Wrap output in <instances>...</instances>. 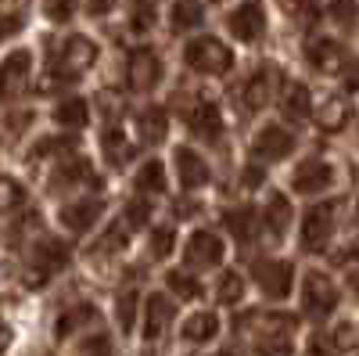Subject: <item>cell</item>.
Instances as JSON below:
<instances>
[{
    "instance_id": "obj_1",
    "label": "cell",
    "mask_w": 359,
    "mask_h": 356,
    "mask_svg": "<svg viewBox=\"0 0 359 356\" xmlns=\"http://www.w3.org/2000/svg\"><path fill=\"white\" fill-rule=\"evenodd\" d=\"M184 58H187V65H191L194 72H205V76H223V72L233 65L230 47H226L223 40H216V37H198V40H191L187 51H184Z\"/></svg>"
},
{
    "instance_id": "obj_2",
    "label": "cell",
    "mask_w": 359,
    "mask_h": 356,
    "mask_svg": "<svg viewBox=\"0 0 359 356\" xmlns=\"http://www.w3.org/2000/svg\"><path fill=\"white\" fill-rule=\"evenodd\" d=\"M302 306H306V313L313 320L331 317L334 306H338V288L331 284V277L320 274V270L306 274V281H302Z\"/></svg>"
},
{
    "instance_id": "obj_3",
    "label": "cell",
    "mask_w": 359,
    "mask_h": 356,
    "mask_svg": "<svg viewBox=\"0 0 359 356\" xmlns=\"http://www.w3.org/2000/svg\"><path fill=\"white\" fill-rule=\"evenodd\" d=\"M252 277H255V284L269 295V299H284V295H291L294 270H291V263H284V259H259L252 266Z\"/></svg>"
},
{
    "instance_id": "obj_4",
    "label": "cell",
    "mask_w": 359,
    "mask_h": 356,
    "mask_svg": "<svg viewBox=\"0 0 359 356\" xmlns=\"http://www.w3.org/2000/svg\"><path fill=\"white\" fill-rule=\"evenodd\" d=\"M223 237L212 234V230H194L191 242L184 249V259L191 270H208V266H219L223 263Z\"/></svg>"
},
{
    "instance_id": "obj_5",
    "label": "cell",
    "mask_w": 359,
    "mask_h": 356,
    "mask_svg": "<svg viewBox=\"0 0 359 356\" xmlns=\"http://www.w3.org/2000/svg\"><path fill=\"white\" fill-rule=\"evenodd\" d=\"M331 230H334V202H320L306 213V223H302V245L309 252H320L331 242Z\"/></svg>"
},
{
    "instance_id": "obj_6",
    "label": "cell",
    "mask_w": 359,
    "mask_h": 356,
    "mask_svg": "<svg viewBox=\"0 0 359 356\" xmlns=\"http://www.w3.org/2000/svg\"><path fill=\"white\" fill-rule=\"evenodd\" d=\"M29 76H33V62H29V54L25 51L8 54L4 65H0V98H18L29 86Z\"/></svg>"
},
{
    "instance_id": "obj_7",
    "label": "cell",
    "mask_w": 359,
    "mask_h": 356,
    "mask_svg": "<svg viewBox=\"0 0 359 356\" xmlns=\"http://www.w3.org/2000/svg\"><path fill=\"white\" fill-rule=\"evenodd\" d=\"M226 29H230L237 40H245V44L259 40V37L266 33V11H262V4H255V0L241 4V8L226 18Z\"/></svg>"
},
{
    "instance_id": "obj_8",
    "label": "cell",
    "mask_w": 359,
    "mask_h": 356,
    "mask_svg": "<svg viewBox=\"0 0 359 356\" xmlns=\"http://www.w3.org/2000/svg\"><path fill=\"white\" fill-rule=\"evenodd\" d=\"M162 76V62L151 47H140L130 54V86L133 91H151Z\"/></svg>"
},
{
    "instance_id": "obj_9",
    "label": "cell",
    "mask_w": 359,
    "mask_h": 356,
    "mask_svg": "<svg viewBox=\"0 0 359 356\" xmlns=\"http://www.w3.org/2000/svg\"><path fill=\"white\" fill-rule=\"evenodd\" d=\"M331 180H334V169L327 166L323 159H309V162H302L294 169V191L298 195H316V191H323V187H331Z\"/></svg>"
},
{
    "instance_id": "obj_10",
    "label": "cell",
    "mask_w": 359,
    "mask_h": 356,
    "mask_svg": "<svg viewBox=\"0 0 359 356\" xmlns=\"http://www.w3.org/2000/svg\"><path fill=\"white\" fill-rule=\"evenodd\" d=\"M172 313H176L172 310V299H165L162 291L147 295V306H144V338H158L169 328Z\"/></svg>"
},
{
    "instance_id": "obj_11",
    "label": "cell",
    "mask_w": 359,
    "mask_h": 356,
    "mask_svg": "<svg viewBox=\"0 0 359 356\" xmlns=\"http://www.w3.org/2000/svg\"><path fill=\"white\" fill-rule=\"evenodd\" d=\"M291 147H294V137H291L287 130H280V126H266V130L255 137V155H259L262 162H277V159H284Z\"/></svg>"
},
{
    "instance_id": "obj_12",
    "label": "cell",
    "mask_w": 359,
    "mask_h": 356,
    "mask_svg": "<svg viewBox=\"0 0 359 356\" xmlns=\"http://www.w3.org/2000/svg\"><path fill=\"white\" fill-rule=\"evenodd\" d=\"M101 213H104V205H101L97 198H83V202L65 205V209H62V223H65L69 230L83 234V230H90V227L101 220Z\"/></svg>"
},
{
    "instance_id": "obj_13",
    "label": "cell",
    "mask_w": 359,
    "mask_h": 356,
    "mask_svg": "<svg viewBox=\"0 0 359 356\" xmlns=\"http://www.w3.org/2000/svg\"><path fill=\"white\" fill-rule=\"evenodd\" d=\"M176 173H180V184L187 191L208 184V166L198 152H191V147H176Z\"/></svg>"
},
{
    "instance_id": "obj_14",
    "label": "cell",
    "mask_w": 359,
    "mask_h": 356,
    "mask_svg": "<svg viewBox=\"0 0 359 356\" xmlns=\"http://www.w3.org/2000/svg\"><path fill=\"white\" fill-rule=\"evenodd\" d=\"M65 263H69V249H65L62 242H43V245L33 252V270H36V281L54 277Z\"/></svg>"
},
{
    "instance_id": "obj_15",
    "label": "cell",
    "mask_w": 359,
    "mask_h": 356,
    "mask_svg": "<svg viewBox=\"0 0 359 356\" xmlns=\"http://www.w3.org/2000/svg\"><path fill=\"white\" fill-rule=\"evenodd\" d=\"M280 112H284V119H291V123H306L309 119L313 101H309V91L302 83H291L287 91L280 94Z\"/></svg>"
},
{
    "instance_id": "obj_16",
    "label": "cell",
    "mask_w": 359,
    "mask_h": 356,
    "mask_svg": "<svg viewBox=\"0 0 359 356\" xmlns=\"http://www.w3.org/2000/svg\"><path fill=\"white\" fill-rule=\"evenodd\" d=\"M165 130H169V115H165V108H147V112L137 115V137H140L144 144H158V140H165Z\"/></svg>"
},
{
    "instance_id": "obj_17",
    "label": "cell",
    "mask_w": 359,
    "mask_h": 356,
    "mask_svg": "<svg viewBox=\"0 0 359 356\" xmlns=\"http://www.w3.org/2000/svg\"><path fill=\"white\" fill-rule=\"evenodd\" d=\"M287 223H291V202L284 195H269V202L262 205V227L273 237H280L287 230Z\"/></svg>"
},
{
    "instance_id": "obj_18",
    "label": "cell",
    "mask_w": 359,
    "mask_h": 356,
    "mask_svg": "<svg viewBox=\"0 0 359 356\" xmlns=\"http://www.w3.org/2000/svg\"><path fill=\"white\" fill-rule=\"evenodd\" d=\"M219 335V317L216 313H191L184 320V338L194 342V345H205Z\"/></svg>"
},
{
    "instance_id": "obj_19",
    "label": "cell",
    "mask_w": 359,
    "mask_h": 356,
    "mask_svg": "<svg viewBox=\"0 0 359 356\" xmlns=\"http://www.w3.org/2000/svg\"><path fill=\"white\" fill-rule=\"evenodd\" d=\"M133 152H137V147H133V140H126V133H123V126H108L104 130V155H108V162L111 166H126L130 159H133Z\"/></svg>"
},
{
    "instance_id": "obj_20",
    "label": "cell",
    "mask_w": 359,
    "mask_h": 356,
    "mask_svg": "<svg viewBox=\"0 0 359 356\" xmlns=\"http://www.w3.org/2000/svg\"><path fill=\"white\" fill-rule=\"evenodd\" d=\"M191 130H194V137H201V140H216L219 130H223V119H219V112H216L212 105H201V108L191 112Z\"/></svg>"
},
{
    "instance_id": "obj_21",
    "label": "cell",
    "mask_w": 359,
    "mask_h": 356,
    "mask_svg": "<svg viewBox=\"0 0 359 356\" xmlns=\"http://www.w3.org/2000/svg\"><path fill=\"white\" fill-rule=\"evenodd\" d=\"M101 313H97V306H90V303H83V306H72V310H65L62 317H57V335L62 338H69L72 331H79V328H86V324H94Z\"/></svg>"
},
{
    "instance_id": "obj_22",
    "label": "cell",
    "mask_w": 359,
    "mask_h": 356,
    "mask_svg": "<svg viewBox=\"0 0 359 356\" xmlns=\"http://www.w3.org/2000/svg\"><path fill=\"white\" fill-rule=\"evenodd\" d=\"M306 54H309V62H313L316 69H323V72H334V69L341 65V58H345L334 40H313Z\"/></svg>"
},
{
    "instance_id": "obj_23",
    "label": "cell",
    "mask_w": 359,
    "mask_h": 356,
    "mask_svg": "<svg viewBox=\"0 0 359 356\" xmlns=\"http://www.w3.org/2000/svg\"><path fill=\"white\" fill-rule=\"evenodd\" d=\"M201 4L198 0H176L172 4V29L176 33H191L194 25H201Z\"/></svg>"
},
{
    "instance_id": "obj_24",
    "label": "cell",
    "mask_w": 359,
    "mask_h": 356,
    "mask_svg": "<svg viewBox=\"0 0 359 356\" xmlns=\"http://www.w3.org/2000/svg\"><path fill=\"white\" fill-rule=\"evenodd\" d=\"M241 101H245V108H252V112H259V108L269 101V72H255V76L241 86Z\"/></svg>"
},
{
    "instance_id": "obj_25",
    "label": "cell",
    "mask_w": 359,
    "mask_h": 356,
    "mask_svg": "<svg viewBox=\"0 0 359 356\" xmlns=\"http://www.w3.org/2000/svg\"><path fill=\"white\" fill-rule=\"evenodd\" d=\"M223 223H226V230L237 237V242H248V237H255V213H252V205H248V209H230V213L223 216Z\"/></svg>"
},
{
    "instance_id": "obj_26",
    "label": "cell",
    "mask_w": 359,
    "mask_h": 356,
    "mask_svg": "<svg viewBox=\"0 0 359 356\" xmlns=\"http://www.w3.org/2000/svg\"><path fill=\"white\" fill-rule=\"evenodd\" d=\"M137 191L140 195H162L165 191V166L162 162H147L137 173Z\"/></svg>"
},
{
    "instance_id": "obj_27",
    "label": "cell",
    "mask_w": 359,
    "mask_h": 356,
    "mask_svg": "<svg viewBox=\"0 0 359 356\" xmlns=\"http://www.w3.org/2000/svg\"><path fill=\"white\" fill-rule=\"evenodd\" d=\"M86 115H90V108H86L83 98H69V101L57 105V112H54V119L62 126H86Z\"/></svg>"
},
{
    "instance_id": "obj_28",
    "label": "cell",
    "mask_w": 359,
    "mask_h": 356,
    "mask_svg": "<svg viewBox=\"0 0 359 356\" xmlns=\"http://www.w3.org/2000/svg\"><path fill=\"white\" fill-rule=\"evenodd\" d=\"M241 295H245V281L237 277L233 270H226V274L219 277V284H216V299H219L223 306H233V303H241Z\"/></svg>"
},
{
    "instance_id": "obj_29",
    "label": "cell",
    "mask_w": 359,
    "mask_h": 356,
    "mask_svg": "<svg viewBox=\"0 0 359 356\" xmlns=\"http://www.w3.org/2000/svg\"><path fill=\"white\" fill-rule=\"evenodd\" d=\"M169 288L180 295V299H198V295H201L198 277H191V274H184V270H172V274H169Z\"/></svg>"
},
{
    "instance_id": "obj_30",
    "label": "cell",
    "mask_w": 359,
    "mask_h": 356,
    "mask_svg": "<svg viewBox=\"0 0 359 356\" xmlns=\"http://www.w3.org/2000/svg\"><path fill=\"white\" fill-rule=\"evenodd\" d=\"M130 22L137 33H147L155 25V0H133V11H130Z\"/></svg>"
},
{
    "instance_id": "obj_31",
    "label": "cell",
    "mask_w": 359,
    "mask_h": 356,
    "mask_svg": "<svg viewBox=\"0 0 359 356\" xmlns=\"http://www.w3.org/2000/svg\"><path fill=\"white\" fill-rule=\"evenodd\" d=\"M133 320H137V291L126 288L118 295V324H123V331H133Z\"/></svg>"
},
{
    "instance_id": "obj_32",
    "label": "cell",
    "mask_w": 359,
    "mask_h": 356,
    "mask_svg": "<svg viewBox=\"0 0 359 356\" xmlns=\"http://www.w3.org/2000/svg\"><path fill=\"white\" fill-rule=\"evenodd\" d=\"M72 356H111V342H108V335H90L76 345Z\"/></svg>"
},
{
    "instance_id": "obj_33",
    "label": "cell",
    "mask_w": 359,
    "mask_h": 356,
    "mask_svg": "<svg viewBox=\"0 0 359 356\" xmlns=\"http://www.w3.org/2000/svg\"><path fill=\"white\" fill-rule=\"evenodd\" d=\"M172 245H176L172 227H158V230L151 234V256H155V259H165V256L172 252Z\"/></svg>"
},
{
    "instance_id": "obj_34",
    "label": "cell",
    "mask_w": 359,
    "mask_h": 356,
    "mask_svg": "<svg viewBox=\"0 0 359 356\" xmlns=\"http://www.w3.org/2000/svg\"><path fill=\"white\" fill-rule=\"evenodd\" d=\"M43 11H47L50 22H69L76 15V0H47Z\"/></svg>"
},
{
    "instance_id": "obj_35",
    "label": "cell",
    "mask_w": 359,
    "mask_h": 356,
    "mask_svg": "<svg viewBox=\"0 0 359 356\" xmlns=\"http://www.w3.org/2000/svg\"><path fill=\"white\" fill-rule=\"evenodd\" d=\"M147 216H151V205H147L144 198H133L130 209H126V223H130V227H144Z\"/></svg>"
},
{
    "instance_id": "obj_36",
    "label": "cell",
    "mask_w": 359,
    "mask_h": 356,
    "mask_svg": "<svg viewBox=\"0 0 359 356\" xmlns=\"http://www.w3.org/2000/svg\"><path fill=\"white\" fill-rule=\"evenodd\" d=\"M25 195L22 187H15L11 180H0V209H15V205H22Z\"/></svg>"
},
{
    "instance_id": "obj_37",
    "label": "cell",
    "mask_w": 359,
    "mask_h": 356,
    "mask_svg": "<svg viewBox=\"0 0 359 356\" xmlns=\"http://www.w3.org/2000/svg\"><path fill=\"white\" fill-rule=\"evenodd\" d=\"M355 0H334V8H331V18L338 22V25H352L355 22Z\"/></svg>"
},
{
    "instance_id": "obj_38",
    "label": "cell",
    "mask_w": 359,
    "mask_h": 356,
    "mask_svg": "<svg viewBox=\"0 0 359 356\" xmlns=\"http://www.w3.org/2000/svg\"><path fill=\"white\" fill-rule=\"evenodd\" d=\"M345 115H348V112H345V105H334V101H331V105H327V119H323V126H327V130H341V126H345Z\"/></svg>"
},
{
    "instance_id": "obj_39",
    "label": "cell",
    "mask_w": 359,
    "mask_h": 356,
    "mask_svg": "<svg viewBox=\"0 0 359 356\" xmlns=\"http://www.w3.org/2000/svg\"><path fill=\"white\" fill-rule=\"evenodd\" d=\"M22 29V15H4L0 18V40H8L11 33H18Z\"/></svg>"
},
{
    "instance_id": "obj_40",
    "label": "cell",
    "mask_w": 359,
    "mask_h": 356,
    "mask_svg": "<svg viewBox=\"0 0 359 356\" xmlns=\"http://www.w3.org/2000/svg\"><path fill=\"white\" fill-rule=\"evenodd\" d=\"M345 91H359V58L345 65Z\"/></svg>"
},
{
    "instance_id": "obj_41",
    "label": "cell",
    "mask_w": 359,
    "mask_h": 356,
    "mask_svg": "<svg viewBox=\"0 0 359 356\" xmlns=\"http://www.w3.org/2000/svg\"><path fill=\"white\" fill-rule=\"evenodd\" d=\"M86 8H90V15H104V11H111V0H86Z\"/></svg>"
},
{
    "instance_id": "obj_42",
    "label": "cell",
    "mask_w": 359,
    "mask_h": 356,
    "mask_svg": "<svg viewBox=\"0 0 359 356\" xmlns=\"http://www.w3.org/2000/svg\"><path fill=\"white\" fill-rule=\"evenodd\" d=\"M8 345H11V328H8L4 320H0V356L8 352Z\"/></svg>"
},
{
    "instance_id": "obj_43",
    "label": "cell",
    "mask_w": 359,
    "mask_h": 356,
    "mask_svg": "<svg viewBox=\"0 0 359 356\" xmlns=\"http://www.w3.org/2000/svg\"><path fill=\"white\" fill-rule=\"evenodd\" d=\"M245 184H248V187H259V184H262V169H252V166H248V169H245Z\"/></svg>"
},
{
    "instance_id": "obj_44",
    "label": "cell",
    "mask_w": 359,
    "mask_h": 356,
    "mask_svg": "<svg viewBox=\"0 0 359 356\" xmlns=\"http://www.w3.org/2000/svg\"><path fill=\"white\" fill-rule=\"evenodd\" d=\"M284 4H287L291 11H298V8H309V11H313V0H284Z\"/></svg>"
},
{
    "instance_id": "obj_45",
    "label": "cell",
    "mask_w": 359,
    "mask_h": 356,
    "mask_svg": "<svg viewBox=\"0 0 359 356\" xmlns=\"http://www.w3.org/2000/svg\"><path fill=\"white\" fill-rule=\"evenodd\" d=\"M355 291H359V281H355Z\"/></svg>"
}]
</instances>
